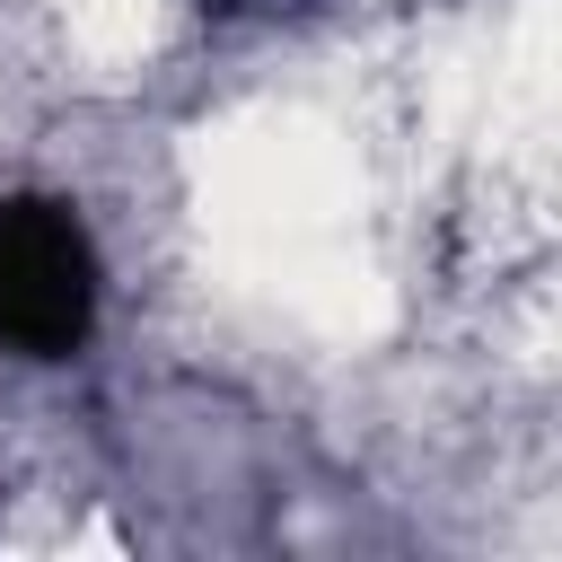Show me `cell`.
<instances>
[{
	"mask_svg": "<svg viewBox=\"0 0 562 562\" xmlns=\"http://www.w3.org/2000/svg\"><path fill=\"white\" fill-rule=\"evenodd\" d=\"M97 316V263L61 202H0V342L61 360Z\"/></svg>",
	"mask_w": 562,
	"mask_h": 562,
	"instance_id": "6da1fadb",
	"label": "cell"
}]
</instances>
